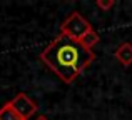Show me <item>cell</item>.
Returning <instances> with one entry per match:
<instances>
[{"label": "cell", "mask_w": 132, "mask_h": 120, "mask_svg": "<svg viewBox=\"0 0 132 120\" xmlns=\"http://www.w3.org/2000/svg\"><path fill=\"white\" fill-rule=\"evenodd\" d=\"M40 62L54 72L64 84H74L75 78L95 60L94 50H87L80 42L59 33L39 55Z\"/></svg>", "instance_id": "obj_1"}, {"label": "cell", "mask_w": 132, "mask_h": 120, "mask_svg": "<svg viewBox=\"0 0 132 120\" xmlns=\"http://www.w3.org/2000/svg\"><path fill=\"white\" fill-rule=\"evenodd\" d=\"M92 30V25L85 17H82V13L79 12H72L67 19L62 22L60 25V35H65L72 40L80 42V39L85 35L87 32Z\"/></svg>", "instance_id": "obj_2"}, {"label": "cell", "mask_w": 132, "mask_h": 120, "mask_svg": "<svg viewBox=\"0 0 132 120\" xmlns=\"http://www.w3.org/2000/svg\"><path fill=\"white\" fill-rule=\"evenodd\" d=\"M10 105H12V108L20 115V118H22V120L32 118L34 115L37 114V110H39L37 104H35V102H34L27 94H23V92L17 94L15 97L10 100Z\"/></svg>", "instance_id": "obj_3"}, {"label": "cell", "mask_w": 132, "mask_h": 120, "mask_svg": "<svg viewBox=\"0 0 132 120\" xmlns=\"http://www.w3.org/2000/svg\"><path fill=\"white\" fill-rule=\"evenodd\" d=\"M116 60L119 62L122 67H129L132 65V43L130 42H122L116 49Z\"/></svg>", "instance_id": "obj_4"}, {"label": "cell", "mask_w": 132, "mask_h": 120, "mask_svg": "<svg viewBox=\"0 0 132 120\" xmlns=\"http://www.w3.org/2000/svg\"><path fill=\"white\" fill-rule=\"evenodd\" d=\"M99 42H100V35H99V33H97L94 29L90 30V32H87V33H85V35L80 39V45L85 47L87 50H92Z\"/></svg>", "instance_id": "obj_5"}, {"label": "cell", "mask_w": 132, "mask_h": 120, "mask_svg": "<svg viewBox=\"0 0 132 120\" xmlns=\"http://www.w3.org/2000/svg\"><path fill=\"white\" fill-rule=\"evenodd\" d=\"M0 120H22V118H20V115L12 108L10 100L7 102V104H3L2 108H0Z\"/></svg>", "instance_id": "obj_6"}, {"label": "cell", "mask_w": 132, "mask_h": 120, "mask_svg": "<svg viewBox=\"0 0 132 120\" xmlns=\"http://www.w3.org/2000/svg\"><path fill=\"white\" fill-rule=\"evenodd\" d=\"M114 5H116V0H97V2H95V7L99 10H102V12L110 10Z\"/></svg>", "instance_id": "obj_7"}, {"label": "cell", "mask_w": 132, "mask_h": 120, "mask_svg": "<svg viewBox=\"0 0 132 120\" xmlns=\"http://www.w3.org/2000/svg\"><path fill=\"white\" fill-rule=\"evenodd\" d=\"M35 120H48V117H47V115H37Z\"/></svg>", "instance_id": "obj_8"}]
</instances>
